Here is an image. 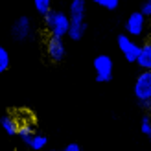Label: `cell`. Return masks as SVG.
Masks as SVG:
<instances>
[{
	"label": "cell",
	"instance_id": "obj_14",
	"mask_svg": "<svg viewBox=\"0 0 151 151\" xmlns=\"http://www.w3.org/2000/svg\"><path fill=\"white\" fill-rule=\"evenodd\" d=\"M11 65V59H9V54H7V50L0 46V74H4L7 68H9Z\"/></svg>",
	"mask_w": 151,
	"mask_h": 151
},
{
	"label": "cell",
	"instance_id": "obj_21",
	"mask_svg": "<svg viewBox=\"0 0 151 151\" xmlns=\"http://www.w3.org/2000/svg\"><path fill=\"white\" fill-rule=\"evenodd\" d=\"M42 151H44V149H42Z\"/></svg>",
	"mask_w": 151,
	"mask_h": 151
},
{
	"label": "cell",
	"instance_id": "obj_20",
	"mask_svg": "<svg viewBox=\"0 0 151 151\" xmlns=\"http://www.w3.org/2000/svg\"><path fill=\"white\" fill-rule=\"evenodd\" d=\"M92 2H96V4H100V0H92Z\"/></svg>",
	"mask_w": 151,
	"mask_h": 151
},
{
	"label": "cell",
	"instance_id": "obj_16",
	"mask_svg": "<svg viewBox=\"0 0 151 151\" xmlns=\"http://www.w3.org/2000/svg\"><path fill=\"white\" fill-rule=\"evenodd\" d=\"M140 129L146 137H151V122H149V114L142 116V122H140Z\"/></svg>",
	"mask_w": 151,
	"mask_h": 151
},
{
	"label": "cell",
	"instance_id": "obj_17",
	"mask_svg": "<svg viewBox=\"0 0 151 151\" xmlns=\"http://www.w3.org/2000/svg\"><path fill=\"white\" fill-rule=\"evenodd\" d=\"M118 4H120V0H100V6H103L105 9H109V11L116 9Z\"/></svg>",
	"mask_w": 151,
	"mask_h": 151
},
{
	"label": "cell",
	"instance_id": "obj_10",
	"mask_svg": "<svg viewBox=\"0 0 151 151\" xmlns=\"http://www.w3.org/2000/svg\"><path fill=\"white\" fill-rule=\"evenodd\" d=\"M22 142L33 151H42L48 144V138L44 137V134H39V133H32V134H24V137H20Z\"/></svg>",
	"mask_w": 151,
	"mask_h": 151
},
{
	"label": "cell",
	"instance_id": "obj_2",
	"mask_svg": "<svg viewBox=\"0 0 151 151\" xmlns=\"http://www.w3.org/2000/svg\"><path fill=\"white\" fill-rule=\"evenodd\" d=\"M42 17H44V26H46L48 33L55 35V37H61V39L66 35L68 26H70V19H68L66 13L57 11V9H48Z\"/></svg>",
	"mask_w": 151,
	"mask_h": 151
},
{
	"label": "cell",
	"instance_id": "obj_3",
	"mask_svg": "<svg viewBox=\"0 0 151 151\" xmlns=\"http://www.w3.org/2000/svg\"><path fill=\"white\" fill-rule=\"evenodd\" d=\"M134 96L138 100V105L144 111L151 107V70H142V74L134 81Z\"/></svg>",
	"mask_w": 151,
	"mask_h": 151
},
{
	"label": "cell",
	"instance_id": "obj_8",
	"mask_svg": "<svg viewBox=\"0 0 151 151\" xmlns=\"http://www.w3.org/2000/svg\"><path fill=\"white\" fill-rule=\"evenodd\" d=\"M29 33H32V22H29L28 17H19L17 20L13 22L11 35H13L17 41H24V39H28Z\"/></svg>",
	"mask_w": 151,
	"mask_h": 151
},
{
	"label": "cell",
	"instance_id": "obj_15",
	"mask_svg": "<svg viewBox=\"0 0 151 151\" xmlns=\"http://www.w3.org/2000/svg\"><path fill=\"white\" fill-rule=\"evenodd\" d=\"M52 2H54V0H33L35 11L39 15H44L48 9H52Z\"/></svg>",
	"mask_w": 151,
	"mask_h": 151
},
{
	"label": "cell",
	"instance_id": "obj_19",
	"mask_svg": "<svg viewBox=\"0 0 151 151\" xmlns=\"http://www.w3.org/2000/svg\"><path fill=\"white\" fill-rule=\"evenodd\" d=\"M63 151H81V147H79V144H66L63 147Z\"/></svg>",
	"mask_w": 151,
	"mask_h": 151
},
{
	"label": "cell",
	"instance_id": "obj_18",
	"mask_svg": "<svg viewBox=\"0 0 151 151\" xmlns=\"http://www.w3.org/2000/svg\"><path fill=\"white\" fill-rule=\"evenodd\" d=\"M140 13L144 15V17H149V15H151V0H146V2L142 4V7H140Z\"/></svg>",
	"mask_w": 151,
	"mask_h": 151
},
{
	"label": "cell",
	"instance_id": "obj_12",
	"mask_svg": "<svg viewBox=\"0 0 151 151\" xmlns=\"http://www.w3.org/2000/svg\"><path fill=\"white\" fill-rule=\"evenodd\" d=\"M85 32H87V22L85 20H83V22H70L66 35H68L72 41H79L81 37L85 35Z\"/></svg>",
	"mask_w": 151,
	"mask_h": 151
},
{
	"label": "cell",
	"instance_id": "obj_7",
	"mask_svg": "<svg viewBox=\"0 0 151 151\" xmlns=\"http://www.w3.org/2000/svg\"><path fill=\"white\" fill-rule=\"evenodd\" d=\"M118 48L122 52V55L125 57V61L134 63L137 54H138V44L134 42L129 35H118Z\"/></svg>",
	"mask_w": 151,
	"mask_h": 151
},
{
	"label": "cell",
	"instance_id": "obj_6",
	"mask_svg": "<svg viewBox=\"0 0 151 151\" xmlns=\"http://www.w3.org/2000/svg\"><path fill=\"white\" fill-rule=\"evenodd\" d=\"M144 28H146V17L142 15L140 11H134L131 13L125 20V32L129 37H138L144 33Z\"/></svg>",
	"mask_w": 151,
	"mask_h": 151
},
{
	"label": "cell",
	"instance_id": "obj_4",
	"mask_svg": "<svg viewBox=\"0 0 151 151\" xmlns=\"http://www.w3.org/2000/svg\"><path fill=\"white\" fill-rule=\"evenodd\" d=\"M44 52H46L48 59L54 61V63H61L66 57V48H65L63 39L61 37L52 35V33H48L46 39H44Z\"/></svg>",
	"mask_w": 151,
	"mask_h": 151
},
{
	"label": "cell",
	"instance_id": "obj_13",
	"mask_svg": "<svg viewBox=\"0 0 151 151\" xmlns=\"http://www.w3.org/2000/svg\"><path fill=\"white\" fill-rule=\"evenodd\" d=\"M0 124H2V129H4L6 134H9V137L17 134V125H15V120H13V116L9 114V112H7V114L0 120Z\"/></svg>",
	"mask_w": 151,
	"mask_h": 151
},
{
	"label": "cell",
	"instance_id": "obj_11",
	"mask_svg": "<svg viewBox=\"0 0 151 151\" xmlns=\"http://www.w3.org/2000/svg\"><path fill=\"white\" fill-rule=\"evenodd\" d=\"M85 11H87V2L85 0H72V4L68 7L70 22H83L85 20Z\"/></svg>",
	"mask_w": 151,
	"mask_h": 151
},
{
	"label": "cell",
	"instance_id": "obj_9",
	"mask_svg": "<svg viewBox=\"0 0 151 151\" xmlns=\"http://www.w3.org/2000/svg\"><path fill=\"white\" fill-rule=\"evenodd\" d=\"M134 63H137L142 70H151V41L149 39H146L138 46V54H137Z\"/></svg>",
	"mask_w": 151,
	"mask_h": 151
},
{
	"label": "cell",
	"instance_id": "obj_5",
	"mask_svg": "<svg viewBox=\"0 0 151 151\" xmlns=\"http://www.w3.org/2000/svg\"><path fill=\"white\" fill-rule=\"evenodd\" d=\"M94 72H96V81L98 83H109L112 79V59L109 55H98L94 59Z\"/></svg>",
	"mask_w": 151,
	"mask_h": 151
},
{
	"label": "cell",
	"instance_id": "obj_1",
	"mask_svg": "<svg viewBox=\"0 0 151 151\" xmlns=\"http://www.w3.org/2000/svg\"><path fill=\"white\" fill-rule=\"evenodd\" d=\"M9 114L15 120V125H17V134L24 137V134H32L37 129V116L33 111H29L28 107H17L11 109Z\"/></svg>",
	"mask_w": 151,
	"mask_h": 151
}]
</instances>
